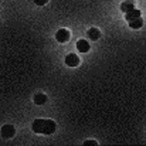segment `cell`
Returning a JSON list of instances; mask_svg holds the SVG:
<instances>
[{
	"label": "cell",
	"instance_id": "1",
	"mask_svg": "<svg viewBox=\"0 0 146 146\" xmlns=\"http://www.w3.org/2000/svg\"><path fill=\"white\" fill-rule=\"evenodd\" d=\"M31 128L36 133L51 135V133L55 132V122L51 121V119H34Z\"/></svg>",
	"mask_w": 146,
	"mask_h": 146
},
{
	"label": "cell",
	"instance_id": "2",
	"mask_svg": "<svg viewBox=\"0 0 146 146\" xmlns=\"http://www.w3.org/2000/svg\"><path fill=\"white\" fill-rule=\"evenodd\" d=\"M55 40L58 43H67L70 40V31L65 30V29H60L57 33H55Z\"/></svg>",
	"mask_w": 146,
	"mask_h": 146
},
{
	"label": "cell",
	"instance_id": "3",
	"mask_svg": "<svg viewBox=\"0 0 146 146\" xmlns=\"http://www.w3.org/2000/svg\"><path fill=\"white\" fill-rule=\"evenodd\" d=\"M16 133V128L13 125H4L1 128V136L3 138H13Z\"/></svg>",
	"mask_w": 146,
	"mask_h": 146
},
{
	"label": "cell",
	"instance_id": "4",
	"mask_svg": "<svg viewBox=\"0 0 146 146\" xmlns=\"http://www.w3.org/2000/svg\"><path fill=\"white\" fill-rule=\"evenodd\" d=\"M65 64H67L68 67H77V65L80 64L78 55H77V54H68V55L65 57Z\"/></svg>",
	"mask_w": 146,
	"mask_h": 146
},
{
	"label": "cell",
	"instance_id": "5",
	"mask_svg": "<svg viewBox=\"0 0 146 146\" xmlns=\"http://www.w3.org/2000/svg\"><path fill=\"white\" fill-rule=\"evenodd\" d=\"M139 17H142V14H141V10H138V9H133V10L125 13V19H126L128 21L135 20V19H139Z\"/></svg>",
	"mask_w": 146,
	"mask_h": 146
},
{
	"label": "cell",
	"instance_id": "6",
	"mask_svg": "<svg viewBox=\"0 0 146 146\" xmlns=\"http://www.w3.org/2000/svg\"><path fill=\"white\" fill-rule=\"evenodd\" d=\"M133 9H135L133 0H125V1L121 3V10H122L123 13H128V11H131V10H133Z\"/></svg>",
	"mask_w": 146,
	"mask_h": 146
},
{
	"label": "cell",
	"instance_id": "7",
	"mask_svg": "<svg viewBox=\"0 0 146 146\" xmlns=\"http://www.w3.org/2000/svg\"><path fill=\"white\" fill-rule=\"evenodd\" d=\"M77 50L81 52H87L90 51V43L87 40H78L77 41Z\"/></svg>",
	"mask_w": 146,
	"mask_h": 146
},
{
	"label": "cell",
	"instance_id": "8",
	"mask_svg": "<svg viewBox=\"0 0 146 146\" xmlns=\"http://www.w3.org/2000/svg\"><path fill=\"white\" fill-rule=\"evenodd\" d=\"M88 37L95 41V40H98V38L101 37V33H99V30L95 29V27H94V29H90V30H88Z\"/></svg>",
	"mask_w": 146,
	"mask_h": 146
},
{
	"label": "cell",
	"instance_id": "9",
	"mask_svg": "<svg viewBox=\"0 0 146 146\" xmlns=\"http://www.w3.org/2000/svg\"><path fill=\"white\" fill-rule=\"evenodd\" d=\"M129 26H131V29H141V27L143 26V20H142V17L135 19V20H131V21H129Z\"/></svg>",
	"mask_w": 146,
	"mask_h": 146
},
{
	"label": "cell",
	"instance_id": "10",
	"mask_svg": "<svg viewBox=\"0 0 146 146\" xmlns=\"http://www.w3.org/2000/svg\"><path fill=\"white\" fill-rule=\"evenodd\" d=\"M34 102H36L37 105H44V104L47 102V97H46L44 94H37V95L34 97Z\"/></svg>",
	"mask_w": 146,
	"mask_h": 146
},
{
	"label": "cell",
	"instance_id": "11",
	"mask_svg": "<svg viewBox=\"0 0 146 146\" xmlns=\"http://www.w3.org/2000/svg\"><path fill=\"white\" fill-rule=\"evenodd\" d=\"M84 146H97V142L95 141H87V142H84Z\"/></svg>",
	"mask_w": 146,
	"mask_h": 146
},
{
	"label": "cell",
	"instance_id": "12",
	"mask_svg": "<svg viewBox=\"0 0 146 146\" xmlns=\"http://www.w3.org/2000/svg\"><path fill=\"white\" fill-rule=\"evenodd\" d=\"M47 1H48V0H34V3H36L37 6H44Z\"/></svg>",
	"mask_w": 146,
	"mask_h": 146
}]
</instances>
